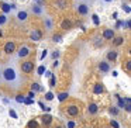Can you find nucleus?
Instances as JSON below:
<instances>
[{
	"label": "nucleus",
	"mask_w": 131,
	"mask_h": 128,
	"mask_svg": "<svg viewBox=\"0 0 131 128\" xmlns=\"http://www.w3.org/2000/svg\"><path fill=\"white\" fill-rule=\"evenodd\" d=\"M38 90H41V86L38 85V83H32V85H31V91H34V93H35V91H38Z\"/></svg>",
	"instance_id": "b1692460"
},
{
	"label": "nucleus",
	"mask_w": 131,
	"mask_h": 128,
	"mask_svg": "<svg viewBox=\"0 0 131 128\" xmlns=\"http://www.w3.org/2000/svg\"><path fill=\"white\" fill-rule=\"evenodd\" d=\"M61 27H62L63 30H71L72 28V21L71 20H63L62 23H61Z\"/></svg>",
	"instance_id": "2eb2a0df"
},
{
	"label": "nucleus",
	"mask_w": 131,
	"mask_h": 128,
	"mask_svg": "<svg viewBox=\"0 0 131 128\" xmlns=\"http://www.w3.org/2000/svg\"><path fill=\"white\" fill-rule=\"evenodd\" d=\"M24 103H26V104H32L34 101H32L31 99H24Z\"/></svg>",
	"instance_id": "4c0bfd02"
},
{
	"label": "nucleus",
	"mask_w": 131,
	"mask_h": 128,
	"mask_svg": "<svg viewBox=\"0 0 131 128\" xmlns=\"http://www.w3.org/2000/svg\"><path fill=\"white\" fill-rule=\"evenodd\" d=\"M111 127H114V128H118V124H117L116 121H111Z\"/></svg>",
	"instance_id": "a19ab883"
},
{
	"label": "nucleus",
	"mask_w": 131,
	"mask_h": 128,
	"mask_svg": "<svg viewBox=\"0 0 131 128\" xmlns=\"http://www.w3.org/2000/svg\"><path fill=\"white\" fill-rule=\"evenodd\" d=\"M103 3H111V2H114V0H102Z\"/></svg>",
	"instance_id": "a18cd8bd"
},
{
	"label": "nucleus",
	"mask_w": 131,
	"mask_h": 128,
	"mask_svg": "<svg viewBox=\"0 0 131 128\" xmlns=\"http://www.w3.org/2000/svg\"><path fill=\"white\" fill-rule=\"evenodd\" d=\"M99 69L103 73H107V72H110V63H108L107 61H102V62L99 63Z\"/></svg>",
	"instance_id": "9d476101"
},
{
	"label": "nucleus",
	"mask_w": 131,
	"mask_h": 128,
	"mask_svg": "<svg viewBox=\"0 0 131 128\" xmlns=\"http://www.w3.org/2000/svg\"><path fill=\"white\" fill-rule=\"evenodd\" d=\"M123 42H124V38H123V37H114L113 38V44L116 46H120Z\"/></svg>",
	"instance_id": "6ab92c4d"
},
{
	"label": "nucleus",
	"mask_w": 131,
	"mask_h": 128,
	"mask_svg": "<svg viewBox=\"0 0 131 128\" xmlns=\"http://www.w3.org/2000/svg\"><path fill=\"white\" fill-rule=\"evenodd\" d=\"M41 38H42V31L41 30H34L30 34V40L31 41H40Z\"/></svg>",
	"instance_id": "0eeeda50"
},
{
	"label": "nucleus",
	"mask_w": 131,
	"mask_h": 128,
	"mask_svg": "<svg viewBox=\"0 0 131 128\" xmlns=\"http://www.w3.org/2000/svg\"><path fill=\"white\" fill-rule=\"evenodd\" d=\"M88 110H89V113H90V114H96L97 113V104H96V103H90L89 107H88Z\"/></svg>",
	"instance_id": "f3484780"
},
{
	"label": "nucleus",
	"mask_w": 131,
	"mask_h": 128,
	"mask_svg": "<svg viewBox=\"0 0 131 128\" xmlns=\"http://www.w3.org/2000/svg\"><path fill=\"white\" fill-rule=\"evenodd\" d=\"M34 91H30V93H28V99H32V97H34Z\"/></svg>",
	"instance_id": "37998d69"
},
{
	"label": "nucleus",
	"mask_w": 131,
	"mask_h": 128,
	"mask_svg": "<svg viewBox=\"0 0 131 128\" xmlns=\"http://www.w3.org/2000/svg\"><path fill=\"white\" fill-rule=\"evenodd\" d=\"M103 91H104L103 85H102V83H96V85H94V87H93V93L94 94H102Z\"/></svg>",
	"instance_id": "ddd939ff"
},
{
	"label": "nucleus",
	"mask_w": 131,
	"mask_h": 128,
	"mask_svg": "<svg viewBox=\"0 0 131 128\" xmlns=\"http://www.w3.org/2000/svg\"><path fill=\"white\" fill-rule=\"evenodd\" d=\"M34 68H35L34 62H31V61H24L20 66V71L23 72V73H31V72L34 71Z\"/></svg>",
	"instance_id": "7ed1b4c3"
},
{
	"label": "nucleus",
	"mask_w": 131,
	"mask_h": 128,
	"mask_svg": "<svg viewBox=\"0 0 131 128\" xmlns=\"http://www.w3.org/2000/svg\"><path fill=\"white\" fill-rule=\"evenodd\" d=\"M47 54H48V51H47V49H44V51H42V54H41V59H44V58L47 56Z\"/></svg>",
	"instance_id": "e433bc0d"
},
{
	"label": "nucleus",
	"mask_w": 131,
	"mask_h": 128,
	"mask_svg": "<svg viewBox=\"0 0 131 128\" xmlns=\"http://www.w3.org/2000/svg\"><path fill=\"white\" fill-rule=\"evenodd\" d=\"M52 56H54V58H58V56H59V52H57V51H55L54 54H52Z\"/></svg>",
	"instance_id": "c03bdc74"
},
{
	"label": "nucleus",
	"mask_w": 131,
	"mask_h": 128,
	"mask_svg": "<svg viewBox=\"0 0 131 128\" xmlns=\"http://www.w3.org/2000/svg\"><path fill=\"white\" fill-rule=\"evenodd\" d=\"M68 128H75V122L73 121H69L68 122Z\"/></svg>",
	"instance_id": "58836bf2"
},
{
	"label": "nucleus",
	"mask_w": 131,
	"mask_h": 128,
	"mask_svg": "<svg viewBox=\"0 0 131 128\" xmlns=\"http://www.w3.org/2000/svg\"><path fill=\"white\" fill-rule=\"evenodd\" d=\"M76 11L80 16H88L89 14V2L88 0H79L76 2Z\"/></svg>",
	"instance_id": "f03ea898"
},
{
	"label": "nucleus",
	"mask_w": 131,
	"mask_h": 128,
	"mask_svg": "<svg viewBox=\"0 0 131 128\" xmlns=\"http://www.w3.org/2000/svg\"><path fill=\"white\" fill-rule=\"evenodd\" d=\"M45 27H47V30L48 31H51L54 27H52V21H51V18L49 17H45Z\"/></svg>",
	"instance_id": "5701e85b"
},
{
	"label": "nucleus",
	"mask_w": 131,
	"mask_h": 128,
	"mask_svg": "<svg viewBox=\"0 0 131 128\" xmlns=\"http://www.w3.org/2000/svg\"><path fill=\"white\" fill-rule=\"evenodd\" d=\"M93 44H94V46H96V48L102 46V45H103V38H100V37H94Z\"/></svg>",
	"instance_id": "412c9836"
},
{
	"label": "nucleus",
	"mask_w": 131,
	"mask_h": 128,
	"mask_svg": "<svg viewBox=\"0 0 131 128\" xmlns=\"http://www.w3.org/2000/svg\"><path fill=\"white\" fill-rule=\"evenodd\" d=\"M14 51H16V45H14V42H12V41L6 42V45H4V52H6L7 55H12Z\"/></svg>",
	"instance_id": "1a4fd4ad"
},
{
	"label": "nucleus",
	"mask_w": 131,
	"mask_h": 128,
	"mask_svg": "<svg viewBox=\"0 0 131 128\" xmlns=\"http://www.w3.org/2000/svg\"><path fill=\"white\" fill-rule=\"evenodd\" d=\"M24 99H26V97H23V96H17V97H16V101H17V103H24Z\"/></svg>",
	"instance_id": "2f4dec72"
},
{
	"label": "nucleus",
	"mask_w": 131,
	"mask_h": 128,
	"mask_svg": "<svg viewBox=\"0 0 131 128\" xmlns=\"http://www.w3.org/2000/svg\"><path fill=\"white\" fill-rule=\"evenodd\" d=\"M66 111H68V114L69 115H72V117H76L78 114H79V108H78V106H68V108H66Z\"/></svg>",
	"instance_id": "9b49d317"
},
{
	"label": "nucleus",
	"mask_w": 131,
	"mask_h": 128,
	"mask_svg": "<svg viewBox=\"0 0 131 128\" xmlns=\"http://www.w3.org/2000/svg\"><path fill=\"white\" fill-rule=\"evenodd\" d=\"M2 10H3V14H7V13L12 11V6L7 3H2Z\"/></svg>",
	"instance_id": "a211bd4d"
},
{
	"label": "nucleus",
	"mask_w": 131,
	"mask_h": 128,
	"mask_svg": "<svg viewBox=\"0 0 131 128\" xmlns=\"http://www.w3.org/2000/svg\"><path fill=\"white\" fill-rule=\"evenodd\" d=\"M117 51H108L107 54H106V59L107 61H116L117 59Z\"/></svg>",
	"instance_id": "4468645a"
},
{
	"label": "nucleus",
	"mask_w": 131,
	"mask_h": 128,
	"mask_svg": "<svg viewBox=\"0 0 131 128\" xmlns=\"http://www.w3.org/2000/svg\"><path fill=\"white\" fill-rule=\"evenodd\" d=\"M61 38H62V35H59V34H55L54 37H52V41H54V42H59V41H61Z\"/></svg>",
	"instance_id": "cd10ccee"
},
{
	"label": "nucleus",
	"mask_w": 131,
	"mask_h": 128,
	"mask_svg": "<svg viewBox=\"0 0 131 128\" xmlns=\"http://www.w3.org/2000/svg\"><path fill=\"white\" fill-rule=\"evenodd\" d=\"M125 68H127V71H130V68H131V62H130V61H127V65H125Z\"/></svg>",
	"instance_id": "79ce46f5"
},
{
	"label": "nucleus",
	"mask_w": 131,
	"mask_h": 128,
	"mask_svg": "<svg viewBox=\"0 0 131 128\" xmlns=\"http://www.w3.org/2000/svg\"><path fill=\"white\" fill-rule=\"evenodd\" d=\"M42 4H44L42 0H40V2H38V4H32V6H31V13H34L35 16H41L44 13Z\"/></svg>",
	"instance_id": "39448f33"
},
{
	"label": "nucleus",
	"mask_w": 131,
	"mask_h": 128,
	"mask_svg": "<svg viewBox=\"0 0 131 128\" xmlns=\"http://www.w3.org/2000/svg\"><path fill=\"white\" fill-rule=\"evenodd\" d=\"M55 7L59 10H63L68 7V0H55Z\"/></svg>",
	"instance_id": "f8f14e48"
},
{
	"label": "nucleus",
	"mask_w": 131,
	"mask_h": 128,
	"mask_svg": "<svg viewBox=\"0 0 131 128\" xmlns=\"http://www.w3.org/2000/svg\"><path fill=\"white\" fill-rule=\"evenodd\" d=\"M10 117H12V118H18V117H17V114H16V111H14V110H10Z\"/></svg>",
	"instance_id": "72a5a7b5"
},
{
	"label": "nucleus",
	"mask_w": 131,
	"mask_h": 128,
	"mask_svg": "<svg viewBox=\"0 0 131 128\" xmlns=\"http://www.w3.org/2000/svg\"><path fill=\"white\" fill-rule=\"evenodd\" d=\"M55 85H57V79H55V76H54V75H51V80H49V86H51V87H54Z\"/></svg>",
	"instance_id": "a878e982"
},
{
	"label": "nucleus",
	"mask_w": 131,
	"mask_h": 128,
	"mask_svg": "<svg viewBox=\"0 0 131 128\" xmlns=\"http://www.w3.org/2000/svg\"><path fill=\"white\" fill-rule=\"evenodd\" d=\"M68 96H69V93H68V91H62V93H59V94H58V100H59V101H63V100H66V99H68Z\"/></svg>",
	"instance_id": "4be33fe9"
},
{
	"label": "nucleus",
	"mask_w": 131,
	"mask_h": 128,
	"mask_svg": "<svg viewBox=\"0 0 131 128\" xmlns=\"http://www.w3.org/2000/svg\"><path fill=\"white\" fill-rule=\"evenodd\" d=\"M30 52H31V49H30L27 45H23L21 48L17 49V58L18 59H21V58H27L30 55Z\"/></svg>",
	"instance_id": "423d86ee"
},
{
	"label": "nucleus",
	"mask_w": 131,
	"mask_h": 128,
	"mask_svg": "<svg viewBox=\"0 0 131 128\" xmlns=\"http://www.w3.org/2000/svg\"><path fill=\"white\" fill-rule=\"evenodd\" d=\"M34 2H40V0H34Z\"/></svg>",
	"instance_id": "49530a36"
},
{
	"label": "nucleus",
	"mask_w": 131,
	"mask_h": 128,
	"mask_svg": "<svg viewBox=\"0 0 131 128\" xmlns=\"http://www.w3.org/2000/svg\"><path fill=\"white\" fill-rule=\"evenodd\" d=\"M92 18H93V23L96 24V26H99V17H97V14H92Z\"/></svg>",
	"instance_id": "c85d7f7f"
},
{
	"label": "nucleus",
	"mask_w": 131,
	"mask_h": 128,
	"mask_svg": "<svg viewBox=\"0 0 131 128\" xmlns=\"http://www.w3.org/2000/svg\"><path fill=\"white\" fill-rule=\"evenodd\" d=\"M121 23H123V21H117V23H116V28H121Z\"/></svg>",
	"instance_id": "ea45409f"
},
{
	"label": "nucleus",
	"mask_w": 131,
	"mask_h": 128,
	"mask_svg": "<svg viewBox=\"0 0 131 128\" xmlns=\"http://www.w3.org/2000/svg\"><path fill=\"white\" fill-rule=\"evenodd\" d=\"M108 111H110L111 114H114V115H117V113H118V110H117V108H114V107H111Z\"/></svg>",
	"instance_id": "f704fd0d"
},
{
	"label": "nucleus",
	"mask_w": 131,
	"mask_h": 128,
	"mask_svg": "<svg viewBox=\"0 0 131 128\" xmlns=\"http://www.w3.org/2000/svg\"><path fill=\"white\" fill-rule=\"evenodd\" d=\"M0 82L13 90H18L24 86L23 75L16 62H7L0 66Z\"/></svg>",
	"instance_id": "f257e3e1"
},
{
	"label": "nucleus",
	"mask_w": 131,
	"mask_h": 128,
	"mask_svg": "<svg viewBox=\"0 0 131 128\" xmlns=\"http://www.w3.org/2000/svg\"><path fill=\"white\" fill-rule=\"evenodd\" d=\"M45 99L47 100H52L54 99V93H52V91H48V93L45 94Z\"/></svg>",
	"instance_id": "c756f323"
},
{
	"label": "nucleus",
	"mask_w": 131,
	"mask_h": 128,
	"mask_svg": "<svg viewBox=\"0 0 131 128\" xmlns=\"http://www.w3.org/2000/svg\"><path fill=\"white\" fill-rule=\"evenodd\" d=\"M42 122H44V125H49L52 122V117L49 115V114H45V115L42 117Z\"/></svg>",
	"instance_id": "aec40b11"
},
{
	"label": "nucleus",
	"mask_w": 131,
	"mask_h": 128,
	"mask_svg": "<svg viewBox=\"0 0 131 128\" xmlns=\"http://www.w3.org/2000/svg\"><path fill=\"white\" fill-rule=\"evenodd\" d=\"M123 10H125L127 13H130V11H131V9H130V6H128V4H125V6L123 4Z\"/></svg>",
	"instance_id": "c9c22d12"
},
{
	"label": "nucleus",
	"mask_w": 131,
	"mask_h": 128,
	"mask_svg": "<svg viewBox=\"0 0 131 128\" xmlns=\"http://www.w3.org/2000/svg\"><path fill=\"white\" fill-rule=\"evenodd\" d=\"M27 20H28V11H27V10H20V11L16 14V21H17V24H23V23H26Z\"/></svg>",
	"instance_id": "20e7f679"
},
{
	"label": "nucleus",
	"mask_w": 131,
	"mask_h": 128,
	"mask_svg": "<svg viewBox=\"0 0 131 128\" xmlns=\"http://www.w3.org/2000/svg\"><path fill=\"white\" fill-rule=\"evenodd\" d=\"M44 72H45V66H40L38 68V75H44Z\"/></svg>",
	"instance_id": "473e14b6"
},
{
	"label": "nucleus",
	"mask_w": 131,
	"mask_h": 128,
	"mask_svg": "<svg viewBox=\"0 0 131 128\" xmlns=\"http://www.w3.org/2000/svg\"><path fill=\"white\" fill-rule=\"evenodd\" d=\"M7 23H9V17H7V14H0V27L6 26Z\"/></svg>",
	"instance_id": "dca6fc26"
},
{
	"label": "nucleus",
	"mask_w": 131,
	"mask_h": 128,
	"mask_svg": "<svg viewBox=\"0 0 131 128\" xmlns=\"http://www.w3.org/2000/svg\"><path fill=\"white\" fill-rule=\"evenodd\" d=\"M116 37V32H114V30H110V28H106L104 31H103V37L102 38H104V40H113V38Z\"/></svg>",
	"instance_id": "6e6552de"
},
{
	"label": "nucleus",
	"mask_w": 131,
	"mask_h": 128,
	"mask_svg": "<svg viewBox=\"0 0 131 128\" xmlns=\"http://www.w3.org/2000/svg\"><path fill=\"white\" fill-rule=\"evenodd\" d=\"M117 99H118V104H117V106H118L120 108H124V104H125L124 99H121V97H120L118 94H117Z\"/></svg>",
	"instance_id": "393cba45"
},
{
	"label": "nucleus",
	"mask_w": 131,
	"mask_h": 128,
	"mask_svg": "<svg viewBox=\"0 0 131 128\" xmlns=\"http://www.w3.org/2000/svg\"><path fill=\"white\" fill-rule=\"evenodd\" d=\"M121 26H124V28H130V20H125L121 23Z\"/></svg>",
	"instance_id": "7c9ffc66"
},
{
	"label": "nucleus",
	"mask_w": 131,
	"mask_h": 128,
	"mask_svg": "<svg viewBox=\"0 0 131 128\" xmlns=\"http://www.w3.org/2000/svg\"><path fill=\"white\" fill-rule=\"evenodd\" d=\"M28 128H38L37 121H34V120H32V121H30L28 122Z\"/></svg>",
	"instance_id": "bb28decb"
}]
</instances>
